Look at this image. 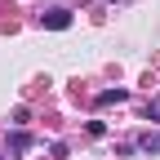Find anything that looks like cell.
I'll return each mask as SVG.
<instances>
[{
	"label": "cell",
	"instance_id": "obj_5",
	"mask_svg": "<svg viewBox=\"0 0 160 160\" xmlns=\"http://www.w3.org/2000/svg\"><path fill=\"white\" fill-rule=\"evenodd\" d=\"M147 120H160V98H156V102H147Z\"/></svg>",
	"mask_w": 160,
	"mask_h": 160
},
{
	"label": "cell",
	"instance_id": "obj_3",
	"mask_svg": "<svg viewBox=\"0 0 160 160\" xmlns=\"http://www.w3.org/2000/svg\"><path fill=\"white\" fill-rule=\"evenodd\" d=\"M138 147H142V151H160V138H156V133H151V129H147V133H142V138H138Z\"/></svg>",
	"mask_w": 160,
	"mask_h": 160
},
{
	"label": "cell",
	"instance_id": "obj_4",
	"mask_svg": "<svg viewBox=\"0 0 160 160\" xmlns=\"http://www.w3.org/2000/svg\"><path fill=\"white\" fill-rule=\"evenodd\" d=\"M27 147H31L27 133H13V138H9V151H27Z\"/></svg>",
	"mask_w": 160,
	"mask_h": 160
},
{
	"label": "cell",
	"instance_id": "obj_1",
	"mask_svg": "<svg viewBox=\"0 0 160 160\" xmlns=\"http://www.w3.org/2000/svg\"><path fill=\"white\" fill-rule=\"evenodd\" d=\"M40 27H49V31H67V27H71V13H67V9H49V13H40Z\"/></svg>",
	"mask_w": 160,
	"mask_h": 160
},
{
	"label": "cell",
	"instance_id": "obj_2",
	"mask_svg": "<svg viewBox=\"0 0 160 160\" xmlns=\"http://www.w3.org/2000/svg\"><path fill=\"white\" fill-rule=\"evenodd\" d=\"M125 98H129L125 89H107V93H98V102H102V107H111V102H125Z\"/></svg>",
	"mask_w": 160,
	"mask_h": 160
}]
</instances>
